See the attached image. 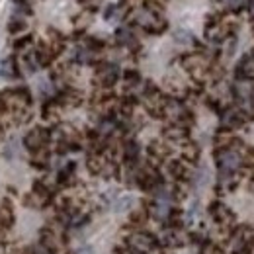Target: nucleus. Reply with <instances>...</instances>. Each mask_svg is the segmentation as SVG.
I'll return each instance as SVG.
<instances>
[{"label":"nucleus","instance_id":"nucleus-19","mask_svg":"<svg viewBox=\"0 0 254 254\" xmlns=\"http://www.w3.org/2000/svg\"><path fill=\"white\" fill-rule=\"evenodd\" d=\"M26 28H28V24H26L24 18H12L8 22V32L10 33H22L26 32Z\"/></svg>","mask_w":254,"mask_h":254},{"label":"nucleus","instance_id":"nucleus-29","mask_svg":"<svg viewBox=\"0 0 254 254\" xmlns=\"http://www.w3.org/2000/svg\"><path fill=\"white\" fill-rule=\"evenodd\" d=\"M74 254H94V251H92V247H80L74 251Z\"/></svg>","mask_w":254,"mask_h":254},{"label":"nucleus","instance_id":"nucleus-26","mask_svg":"<svg viewBox=\"0 0 254 254\" xmlns=\"http://www.w3.org/2000/svg\"><path fill=\"white\" fill-rule=\"evenodd\" d=\"M207 180V170L205 168H199V172L195 174V186H203Z\"/></svg>","mask_w":254,"mask_h":254},{"label":"nucleus","instance_id":"nucleus-23","mask_svg":"<svg viewBox=\"0 0 254 254\" xmlns=\"http://www.w3.org/2000/svg\"><path fill=\"white\" fill-rule=\"evenodd\" d=\"M16 10L22 12V14H26V16H32L33 14L32 6H30L26 0H16Z\"/></svg>","mask_w":254,"mask_h":254},{"label":"nucleus","instance_id":"nucleus-13","mask_svg":"<svg viewBox=\"0 0 254 254\" xmlns=\"http://www.w3.org/2000/svg\"><path fill=\"white\" fill-rule=\"evenodd\" d=\"M116 41L120 43V45H126V47H137V39H135V35L131 30H127V28H120L118 32H116Z\"/></svg>","mask_w":254,"mask_h":254},{"label":"nucleus","instance_id":"nucleus-30","mask_svg":"<svg viewBox=\"0 0 254 254\" xmlns=\"http://www.w3.org/2000/svg\"><path fill=\"white\" fill-rule=\"evenodd\" d=\"M249 14L251 18H254V0H249Z\"/></svg>","mask_w":254,"mask_h":254},{"label":"nucleus","instance_id":"nucleus-9","mask_svg":"<svg viewBox=\"0 0 254 254\" xmlns=\"http://www.w3.org/2000/svg\"><path fill=\"white\" fill-rule=\"evenodd\" d=\"M243 124V114L237 110H227L221 116V127L223 129H235Z\"/></svg>","mask_w":254,"mask_h":254},{"label":"nucleus","instance_id":"nucleus-6","mask_svg":"<svg viewBox=\"0 0 254 254\" xmlns=\"http://www.w3.org/2000/svg\"><path fill=\"white\" fill-rule=\"evenodd\" d=\"M20 76V64L16 61L14 55L6 57L2 63H0V78H6V80H14Z\"/></svg>","mask_w":254,"mask_h":254},{"label":"nucleus","instance_id":"nucleus-14","mask_svg":"<svg viewBox=\"0 0 254 254\" xmlns=\"http://www.w3.org/2000/svg\"><path fill=\"white\" fill-rule=\"evenodd\" d=\"M164 135H166V139H170V141H184V139L188 137V129L174 124V126L166 127Z\"/></svg>","mask_w":254,"mask_h":254},{"label":"nucleus","instance_id":"nucleus-15","mask_svg":"<svg viewBox=\"0 0 254 254\" xmlns=\"http://www.w3.org/2000/svg\"><path fill=\"white\" fill-rule=\"evenodd\" d=\"M239 74L245 76L247 80H254V57H245L239 64Z\"/></svg>","mask_w":254,"mask_h":254},{"label":"nucleus","instance_id":"nucleus-5","mask_svg":"<svg viewBox=\"0 0 254 254\" xmlns=\"http://www.w3.org/2000/svg\"><path fill=\"white\" fill-rule=\"evenodd\" d=\"M149 213L159 219V221H168L170 215H172V207H170V201H164V199H155L151 205H149Z\"/></svg>","mask_w":254,"mask_h":254},{"label":"nucleus","instance_id":"nucleus-12","mask_svg":"<svg viewBox=\"0 0 254 254\" xmlns=\"http://www.w3.org/2000/svg\"><path fill=\"white\" fill-rule=\"evenodd\" d=\"M139 153H141V149H139L137 141H126V145H124V159H126L127 164H135L139 160Z\"/></svg>","mask_w":254,"mask_h":254},{"label":"nucleus","instance_id":"nucleus-11","mask_svg":"<svg viewBox=\"0 0 254 254\" xmlns=\"http://www.w3.org/2000/svg\"><path fill=\"white\" fill-rule=\"evenodd\" d=\"M168 172H170V176H172L174 180H186V178H188V168H186V164H184L182 160H172V162H168Z\"/></svg>","mask_w":254,"mask_h":254},{"label":"nucleus","instance_id":"nucleus-28","mask_svg":"<svg viewBox=\"0 0 254 254\" xmlns=\"http://www.w3.org/2000/svg\"><path fill=\"white\" fill-rule=\"evenodd\" d=\"M30 254H53V253H51L49 249H45L43 245H39V243H37V245L32 249V253H30Z\"/></svg>","mask_w":254,"mask_h":254},{"label":"nucleus","instance_id":"nucleus-1","mask_svg":"<svg viewBox=\"0 0 254 254\" xmlns=\"http://www.w3.org/2000/svg\"><path fill=\"white\" fill-rule=\"evenodd\" d=\"M215 160H217V168H219V176H231L239 170L241 166V155L233 149V147H221L215 153Z\"/></svg>","mask_w":254,"mask_h":254},{"label":"nucleus","instance_id":"nucleus-3","mask_svg":"<svg viewBox=\"0 0 254 254\" xmlns=\"http://www.w3.org/2000/svg\"><path fill=\"white\" fill-rule=\"evenodd\" d=\"M127 247H129L131 253L147 254V253H151V251L157 249V239H155L153 235H149V233H141V231H137V233H131V235H129V239H127Z\"/></svg>","mask_w":254,"mask_h":254},{"label":"nucleus","instance_id":"nucleus-24","mask_svg":"<svg viewBox=\"0 0 254 254\" xmlns=\"http://www.w3.org/2000/svg\"><path fill=\"white\" fill-rule=\"evenodd\" d=\"M223 6L225 8H229V10H239L243 4H245V0H221Z\"/></svg>","mask_w":254,"mask_h":254},{"label":"nucleus","instance_id":"nucleus-18","mask_svg":"<svg viewBox=\"0 0 254 254\" xmlns=\"http://www.w3.org/2000/svg\"><path fill=\"white\" fill-rule=\"evenodd\" d=\"M33 45V35H24V37H18L16 41H14V49L16 51H22V55L24 53H28V49Z\"/></svg>","mask_w":254,"mask_h":254},{"label":"nucleus","instance_id":"nucleus-16","mask_svg":"<svg viewBox=\"0 0 254 254\" xmlns=\"http://www.w3.org/2000/svg\"><path fill=\"white\" fill-rule=\"evenodd\" d=\"M133 203H135V199L131 195H122V197H118L114 201V211L116 213H126L133 207Z\"/></svg>","mask_w":254,"mask_h":254},{"label":"nucleus","instance_id":"nucleus-10","mask_svg":"<svg viewBox=\"0 0 254 254\" xmlns=\"http://www.w3.org/2000/svg\"><path fill=\"white\" fill-rule=\"evenodd\" d=\"M211 215H213V219L219 223H229L233 221V215H231V211H229V207L227 205H223L219 201H215L213 205H211Z\"/></svg>","mask_w":254,"mask_h":254},{"label":"nucleus","instance_id":"nucleus-8","mask_svg":"<svg viewBox=\"0 0 254 254\" xmlns=\"http://www.w3.org/2000/svg\"><path fill=\"white\" fill-rule=\"evenodd\" d=\"M233 92H235V96H237V100H239V102H243V104H251V102H253V94H254L253 84H249L247 80L237 82Z\"/></svg>","mask_w":254,"mask_h":254},{"label":"nucleus","instance_id":"nucleus-7","mask_svg":"<svg viewBox=\"0 0 254 254\" xmlns=\"http://www.w3.org/2000/svg\"><path fill=\"white\" fill-rule=\"evenodd\" d=\"M253 239L249 233H241L237 239H235V245H233V254H253Z\"/></svg>","mask_w":254,"mask_h":254},{"label":"nucleus","instance_id":"nucleus-22","mask_svg":"<svg viewBox=\"0 0 254 254\" xmlns=\"http://www.w3.org/2000/svg\"><path fill=\"white\" fill-rule=\"evenodd\" d=\"M174 41L176 43H191L193 41V37H191L190 32H186V30H178V32H174Z\"/></svg>","mask_w":254,"mask_h":254},{"label":"nucleus","instance_id":"nucleus-31","mask_svg":"<svg viewBox=\"0 0 254 254\" xmlns=\"http://www.w3.org/2000/svg\"><path fill=\"white\" fill-rule=\"evenodd\" d=\"M129 254H137V253H129Z\"/></svg>","mask_w":254,"mask_h":254},{"label":"nucleus","instance_id":"nucleus-20","mask_svg":"<svg viewBox=\"0 0 254 254\" xmlns=\"http://www.w3.org/2000/svg\"><path fill=\"white\" fill-rule=\"evenodd\" d=\"M124 80H126L127 86L135 88V86L141 84V74H139L137 70H126V72H124Z\"/></svg>","mask_w":254,"mask_h":254},{"label":"nucleus","instance_id":"nucleus-25","mask_svg":"<svg viewBox=\"0 0 254 254\" xmlns=\"http://www.w3.org/2000/svg\"><path fill=\"white\" fill-rule=\"evenodd\" d=\"M249 166H254V149H251V147H247L245 149V153H243V159Z\"/></svg>","mask_w":254,"mask_h":254},{"label":"nucleus","instance_id":"nucleus-27","mask_svg":"<svg viewBox=\"0 0 254 254\" xmlns=\"http://www.w3.org/2000/svg\"><path fill=\"white\" fill-rule=\"evenodd\" d=\"M145 219H147V213L145 211H135L133 215H131V221L137 223V225H141V223H145Z\"/></svg>","mask_w":254,"mask_h":254},{"label":"nucleus","instance_id":"nucleus-2","mask_svg":"<svg viewBox=\"0 0 254 254\" xmlns=\"http://www.w3.org/2000/svg\"><path fill=\"white\" fill-rule=\"evenodd\" d=\"M49 141H51V129L33 127L32 131H28L26 137H24V147H26V151L37 155V153L45 151V147L49 145Z\"/></svg>","mask_w":254,"mask_h":254},{"label":"nucleus","instance_id":"nucleus-21","mask_svg":"<svg viewBox=\"0 0 254 254\" xmlns=\"http://www.w3.org/2000/svg\"><path fill=\"white\" fill-rule=\"evenodd\" d=\"M16 155H18V141L16 139H10L8 145H6V149H4V157L6 159H14Z\"/></svg>","mask_w":254,"mask_h":254},{"label":"nucleus","instance_id":"nucleus-17","mask_svg":"<svg viewBox=\"0 0 254 254\" xmlns=\"http://www.w3.org/2000/svg\"><path fill=\"white\" fill-rule=\"evenodd\" d=\"M72 174H74V162H68V164H64L63 168L59 170V174H57V182H59L61 186H66V184H70V178H72Z\"/></svg>","mask_w":254,"mask_h":254},{"label":"nucleus","instance_id":"nucleus-4","mask_svg":"<svg viewBox=\"0 0 254 254\" xmlns=\"http://www.w3.org/2000/svg\"><path fill=\"white\" fill-rule=\"evenodd\" d=\"M120 78V68L114 63H102L96 70V82L102 88H112Z\"/></svg>","mask_w":254,"mask_h":254}]
</instances>
